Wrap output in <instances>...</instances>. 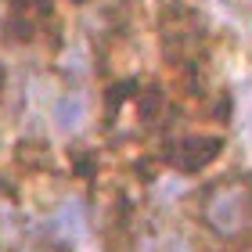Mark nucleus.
I'll return each instance as SVG.
<instances>
[{
    "label": "nucleus",
    "mask_w": 252,
    "mask_h": 252,
    "mask_svg": "<svg viewBox=\"0 0 252 252\" xmlns=\"http://www.w3.org/2000/svg\"><path fill=\"white\" fill-rule=\"evenodd\" d=\"M249 216H252V194H249L245 184H227L209 202V209H205V220H209L223 238L238 234L249 223Z\"/></svg>",
    "instance_id": "f257e3e1"
},
{
    "label": "nucleus",
    "mask_w": 252,
    "mask_h": 252,
    "mask_svg": "<svg viewBox=\"0 0 252 252\" xmlns=\"http://www.w3.org/2000/svg\"><path fill=\"white\" fill-rule=\"evenodd\" d=\"M220 148H223L220 137H191V141H184L173 152V162L184 169V173H198V169H205L220 155Z\"/></svg>",
    "instance_id": "f03ea898"
},
{
    "label": "nucleus",
    "mask_w": 252,
    "mask_h": 252,
    "mask_svg": "<svg viewBox=\"0 0 252 252\" xmlns=\"http://www.w3.org/2000/svg\"><path fill=\"white\" fill-rule=\"evenodd\" d=\"M54 123H58V130H65V133L79 130V126L87 123V101L79 94H62L54 101Z\"/></svg>",
    "instance_id": "7ed1b4c3"
},
{
    "label": "nucleus",
    "mask_w": 252,
    "mask_h": 252,
    "mask_svg": "<svg viewBox=\"0 0 252 252\" xmlns=\"http://www.w3.org/2000/svg\"><path fill=\"white\" fill-rule=\"evenodd\" d=\"M54 231H58V238H65V242H79V238L87 234L83 205H79V202H65L62 209L54 213Z\"/></svg>",
    "instance_id": "20e7f679"
},
{
    "label": "nucleus",
    "mask_w": 252,
    "mask_h": 252,
    "mask_svg": "<svg viewBox=\"0 0 252 252\" xmlns=\"http://www.w3.org/2000/svg\"><path fill=\"white\" fill-rule=\"evenodd\" d=\"M166 252H191V245L188 242H180V238H177V242H169V249Z\"/></svg>",
    "instance_id": "39448f33"
},
{
    "label": "nucleus",
    "mask_w": 252,
    "mask_h": 252,
    "mask_svg": "<svg viewBox=\"0 0 252 252\" xmlns=\"http://www.w3.org/2000/svg\"><path fill=\"white\" fill-rule=\"evenodd\" d=\"M249 4H252V0H249Z\"/></svg>",
    "instance_id": "423d86ee"
}]
</instances>
